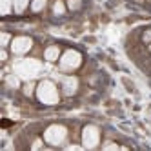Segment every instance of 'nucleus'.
Here are the masks:
<instances>
[{
  "instance_id": "nucleus-1",
  "label": "nucleus",
  "mask_w": 151,
  "mask_h": 151,
  "mask_svg": "<svg viewBox=\"0 0 151 151\" xmlns=\"http://www.w3.org/2000/svg\"><path fill=\"white\" fill-rule=\"evenodd\" d=\"M31 47V40L26 37H18L13 40V53H26Z\"/></svg>"
},
{
  "instance_id": "nucleus-2",
  "label": "nucleus",
  "mask_w": 151,
  "mask_h": 151,
  "mask_svg": "<svg viewBox=\"0 0 151 151\" xmlns=\"http://www.w3.org/2000/svg\"><path fill=\"white\" fill-rule=\"evenodd\" d=\"M84 144L88 147L96 144V129L95 127H86L84 129Z\"/></svg>"
},
{
  "instance_id": "nucleus-3",
  "label": "nucleus",
  "mask_w": 151,
  "mask_h": 151,
  "mask_svg": "<svg viewBox=\"0 0 151 151\" xmlns=\"http://www.w3.org/2000/svg\"><path fill=\"white\" fill-rule=\"evenodd\" d=\"M58 55H60V47H58V46H51V47H47V49L44 51V57H46V60H49V62H55V60L58 58Z\"/></svg>"
},
{
  "instance_id": "nucleus-4",
  "label": "nucleus",
  "mask_w": 151,
  "mask_h": 151,
  "mask_svg": "<svg viewBox=\"0 0 151 151\" xmlns=\"http://www.w3.org/2000/svg\"><path fill=\"white\" fill-rule=\"evenodd\" d=\"M13 6H15L17 13H22L26 9V6H27V0H13Z\"/></svg>"
},
{
  "instance_id": "nucleus-5",
  "label": "nucleus",
  "mask_w": 151,
  "mask_h": 151,
  "mask_svg": "<svg viewBox=\"0 0 151 151\" xmlns=\"http://www.w3.org/2000/svg\"><path fill=\"white\" fill-rule=\"evenodd\" d=\"M46 6V0H33V4H31V9L33 11H40L42 7Z\"/></svg>"
},
{
  "instance_id": "nucleus-6",
  "label": "nucleus",
  "mask_w": 151,
  "mask_h": 151,
  "mask_svg": "<svg viewBox=\"0 0 151 151\" xmlns=\"http://www.w3.org/2000/svg\"><path fill=\"white\" fill-rule=\"evenodd\" d=\"M33 89H35V82H27L24 86V95L26 96H31V95H33Z\"/></svg>"
},
{
  "instance_id": "nucleus-7",
  "label": "nucleus",
  "mask_w": 151,
  "mask_h": 151,
  "mask_svg": "<svg viewBox=\"0 0 151 151\" xmlns=\"http://www.w3.org/2000/svg\"><path fill=\"white\" fill-rule=\"evenodd\" d=\"M64 11H66V7H64V4L60 2V0H57V2H55V13H57V15H62Z\"/></svg>"
},
{
  "instance_id": "nucleus-8",
  "label": "nucleus",
  "mask_w": 151,
  "mask_h": 151,
  "mask_svg": "<svg viewBox=\"0 0 151 151\" xmlns=\"http://www.w3.org/2000/svg\"><path fill=\"white\" fill-rule=\"evenodd\" d=\"M9 40H11V35H9V33H2V47H7Z\"/></svg>"
},
{
  "instance_id": "nucleus-9",
  "label": "nucleus",
  "mask_w": 151,
  "mask_h": 151,
  "mask_svg": "<svg viewBox=\"0 0 151 151\" xmlns=\"http://www.w3.org/2000/svg\"><path fill=\"white\" fill-rule=\"evenodd\" d=\"M142 40L146 42V44H147V42H151V29H146V31H144V35H142Z\"/></svg>"
},
{
  "instance_id": "nucleus-10",
  "label": "nucleus",
  "mask_w": 151,
  "mask_h": 151,
  "mask_svg": "<svg viewBox=\"0 0 151 151\" xmlns=\"http://www.w3.org/2000/svg\"><path fill=\"white\" fill-rule=\"evenodd\" d=\"M80 7V0H69V9H78Z\"/></svg>"
},
{
  "instance_id": "nucleus-11",
  "label": "nucleus",
  "mask_w": 151,
  "mask_h": 151,
  "mask_svg": "<svg viewBox=\"0 0 151 151\" xmlns=\"http://www.w3.org/2000/svg\"><path fill=\"white\" fill-rule=\"evenodd\" d=\"M9 84H11V86H15V88H18V80H17L15 77H9Z\"/></svg>"
},
{
  "instance_id": "nucleus-12",
  "label": "nucleus",
  "mask_w": 151,
  "mask_h": 151,
  "mask_svg": "<svg viewBox=\"0 0 151 151\" xmlns=\"http://www.w3.org/2000/svg\"><path fill=\"white\" fill-rule=\"evenodd\" d=\"M42 146V142H40V140H37V142L33 144V146H31V147H33V149H37V147H40Z\"/></svg>"
}]
</instances>
